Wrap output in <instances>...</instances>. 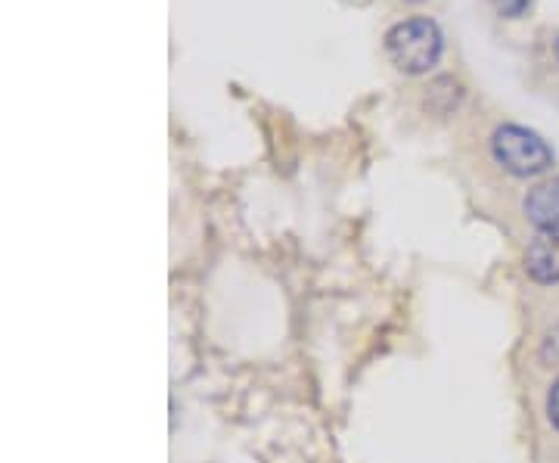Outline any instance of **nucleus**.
I'll list each match as a JSON object with an SVG mask.
<instances>
[{"instance_id": "obj_1", "label": "nucleus", "mask_w": 559, "mask_h": 463, "mask_svg": "<svg viewBox=\"0 0 559 463\" xmlns=\"http://www.w3.org/2000/svg\"><path fill=\"white\" fill-rule=\"evenodd\" d=\"M385 57L404 75H426L439 66L444 54V35L429 16H411L385 32Z\"/></svg>"}, {"instance_id": "obj_2", "label": "nucleus", "mask_w": 559, "mask_h": 463, "mask_svg": "<svg viewBox=\"0 0 559 463\" xmlns=\"http://www.w3.org/2000/svg\"><path fill=\"white\" fill-rule=\"evenodd\" d=\"M491 156L513 178H538L554 168V150L538 131L522 124H498L491 134Z\"/></svg>"}, {"instance_id": "obj_3", "label": "nucleus", "mask_w": 559, "mask_h": 463, "mask_svg": "<svg viewBox=\"0 0 559 463\" xmlns=\"http://www.w3.org/2000/svg\"><path fill=\"white\" fill-rule=\"evenodd\" d=\"M522 264H525V274L540 286L559 283V224L535 230V237L525 246Z\"/></svg>"}, {"instance_id": "obj_4", "label": "nucleus", "mask_w": 559, "mask_h": 463, "mask_svg": "<svg viewBox=\"0 0 559 463\" xmlns=\"http://www.w3.org/2000/svg\"><path fill=\"white\" fill-rule=\"evenodd\" d=\"M525 218L535 227H557L559 224V178L554 181H540L528 190L525 197Z\"/></svg>"}, {"instance_id": "obj_5", "label": "nucleus", "mask_w": 559, "mask_h": 463, "mask_svg": "<svg viewBox=\"0 0 559 463\" xmlns=\"http://www.w3.org/2000/svg\"><path fill=\"white\" fill-rule=\"evenodd\" d=\"M491 3L503 20H520L522 13L532 7V0H491Z\"/></svg>"}, {"instance_id": "obj_6", "label": "nucleus", "mask_w": 559, "mask_h": 463, "mask_svg": "<svg viewBox=\"0 0 559 463\" xmlns=\"http://www.w3.org/2000/svg\"><path fill=\"white\" fill-rule=\"evenodd\" d=\"M547 420L559 432V377L550 385V392H547Z\"/></svg>"}, {"instance_id": "obj_7", "label": "nucleus", "mask_w": 559, "mask_h": 463, "mask_svg": "<svg viewBox=\"0 0 559 463\" xmlns=\"http://www.w3.org/2000/svg\"><path fill=\"white\" fill-rule=\"evenodd\" d=\"M557 352H559V327L544 340V352H540V358L544 361H550V358H557Z\"/></svg>"}, {"instance_id": "obj_8", "label": "nucleus", "mask_w": 559, "mask_h": 463, "mask_svg": "<svg viewBox=\"0 0 559 463\" xmlns=\"http://www.w3.org/2000/svg\"><path fill=\"white\" fill-rule=\"evenodd\" d=\"M554 57H557L559 62V32H557V38H554Z\"/></svg>"}, {"instance_id": "obj_9", "label": "nucleus", "mask_w": 559, "mask_h": 463, "mask_svg": "<svg viewBox=\"0 0 559 463\" xmlns=\"http://www.w3.org/2000/svg\"><path fill=\"white\" fill-rule=\"evenodd\" d=\"M407 3H423V0H407Z\"/></svg>"}]
</instances>
